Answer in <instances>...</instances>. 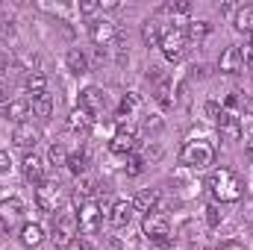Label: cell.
I'll use <instances>...</instances> for the list:
<instances>
[{"label": "cell", "instance_id": "cell-1", "mask_svg": "<svg viewBox=\"0 0 253 250\" xmlns=\"http://www.w3.org/2000/svg\"><path fill=\"white\" fill-rule=\"evenodd\" d=\"M209 191L221 203H236L245 194V183H242V177L233 168H218V171L209 174Z\"/></svg>", "mask_w": 253, "mask_h": 250}, {"label": "cell", "instance_id": "cell-2", "mask_svg": "<svg viewBox=\"0 0 253 250\" xmlns=\"http://www.w3.org/2000/svg\"><path fill=\"white\" fill-rule=\"evenodd\" d=\"M180 162L186 168H191V171L209 168L215 162V144L206 141V138H191V141L183 144V150H180Z\"/></svg>", "mask_w": 253, "mask_h": 250}, {"label": "cell", "instance_id": "cell-3", "mask_svg": "<svg viewBox=\"0 0 253 250\" xmlns=\"http://www.w3.org/2000/svg\"><path fill=\"white\" fill-rule=\"evenodd\" d=\"M159 47H162V56H165L168 62H180V59L186 56V50H189L186 30H183V27H171V30H165Z\"/></svg>", "mask_w": 253, "mask_h": 250}, {"label": "cell", "instance_id": "cell-4", "mask_svg": "<svg viewBox=\"0 0 253 250\" xmlns=\"http://www.w3.org/2000/svg\"><path fill=\"white\" fill-rule=\"evenodd\" d=\"M141 230H144V236H147L150 242H156V245H171V221H168L165 212H150V215H144Z\"/></svg>", "mask_w": 253, "mask_h": 250}, {"label": "cell", "instance_id": "cell-5", "mask_svg": "<svg viewBox=\"0 0 253 250\" xmlns=\"http://www.w3.org/2000/svg\"><path fill=\"white\" fill-rule=\"evenodd\" d=\"M103 209H100V203H91V200H85L83 206H80V215H77V221H80V233H85V236H94V233H100V227H103Z\"/></svg>", "mask_w": 253, "mask_h": 250}, {"label": "cell", "instance_id": "cell-6", "mask_svg": "<svg viewBox=\"0 0 253 250\" xmlns=\"http://www.w3.org/2000/svg\"><path fill=\"white\" fill-rule=\"evenodd\" d=\"M77 233H80V221H77V212L65 209L62 215L56 218V227H53V239H56V245H59V248H68V245L77 239Z\"/></svg>", "mask_w": 253, "mask_h": 250}, {"label": "cell", "instance_id": "cell-7", "mask_svg": "<svg viewBox=\"0 0 253 250\" xmlns=\"http://www.w3.org/2000/svg\"><path fill=\"white\" fill-rule=\"evenodd\" d=\"M59 197H62V188H59L56 180H44V183H39V188H36V206L42 212H56Z\"/></svg>", "mask_w": 253, "mask_h": 250}, {"label": "cell", "instance_id": "cell-8", "mask_svg": "<svg viewBox=\"0 0 253 250\" xmlns=\"http://www.w3.org/2000/svg\"><path fill=\"white\" fill-rule=\"evenodd\" d=\"M135 144H138V135H135V129H129V126L115 129L112 138H109V150L118 153V156H132V153H135Z\"/></svg>", "mask_w": 253, "mask_h": 250}, {"label": "cell", "instance_id": "cell-9", "mask_svg": "<svg viewBox=\"0 0 253 250\" xmlns=\"http://www.w3.org/2000/svg\"><path fill=\"white\" fill-rule=\"evenodd\" d=\"M21 221H24V200L21 197H6L0 203V230H12Z\"/></svg>", "mask_w": 253, "mask_h": 250}, {"label": "cell", "instance_id": "cell-10", "mask_svg": "<svg viewBox=\"0 0 253 250\" xmlns=\"http://www.w3.org/2000/svg\"><path fill=\"white\" fill-rule=\"evenodd\" d=\"M39 138H42V129L33 126V121L15 124V129H12V144L21 147V150H33V147L39 144Z\"/></svg>", "mask_w": 253, "mask_h": 250}, {"label": "cell", "instance_id": "cell-11", "mask_svg": "<svg viewBox=\"0 0 253 250\" xmlns=\"http://www.w3.org/2000/svg\"><path fill=\"white\" fill-rule=\"evenodd\" d=\"M215 124H218V132H221L224 141H239L242 138V118L233 109H221V115H218Z\"/></svg>", "mask_w": 253, "mask_h": 250}, {"label": "cell", "instance_id": "cell-12", "mask_svg": "<svg viewBox=\"0 0 253 250\" xmlns=\"http://www.w3.org/2000/svg\"><path fill=\"white\" fill-rule=\"evenodd\" d=\"M91 42H94L97 47H112V44L118 42L115 24H112V21H94V24H91Z\"/></svg>", "mask_w": 253, "mask_h": 250}, {"label": "cell", "instance_id": "cell-13", "mask_svg": "<svg viewBox=\"0 0 253 250\" xmlns=\"http://www.w3.org/2000/svg\"><path fill=\"white\" fill-rule=\"evenodd\" d=\"M245 68V50L242 47H227L224 53H221V59H218V71L221 74H239Z\"/></svg>", "mask_w": 253, "mask_h": 250}, {"label": "cell", "instance_id": "cell-14", "mask_svg": "<svg viewBox=\"0 0 253 250\" xmlns=\"http://www.w3.org/2000/svg\"><path fill=\"white\" fill-rule=\"evenodd\" d=\"M30 115H33V100H30V97H15V100H9L6 118H12L15 124H24Z\"/></svg>", "mask_w": 253, "mask_h": 250}, {"label": "cell", "instance_id": "cell-15", "mask_svg": "<svg viewBox=\"0 0 253 250\" xmlns=\"http://www.w3.org/2000/svg\"><path fill=\"white\" fill-rule=\"evenodd\" d=\"M21 165H24V177H27L30 183H36V186H39V183H44V159H42V156L27 153Z\"/></svg>", "mask_w": 253, "mask_h": 250}, {"label": "cell", "instance_id": "cell-16", "mask_svg": "<svg viewBox=\"0 0 253 250\" xmlns=\"http://www.w3.org/2000/svg\"><path fill=\"white\" fill-rule=\"evenodd\" d=\"M132 209H135V212H144V215L159 212V191H156V188H144V191H138L135 200H132Z\"/></svg>", "mask_w": 253, "mask_h": 250}, {"label": "cell", "instance_id": "cell-17", "mask_svg": "<svg viewBox=\"0 0 253 250\" xmlns=\"http://www.w3.org/2000/svg\"><path fill=\"white\" fill-rule=\"evenodd\" d=\"M138 109H141V97H138V91H126L124 97H121L118 112H115V121H118V124H124V121H129Z\"/></svg>", "mask_w": 253, "mask_h": 250}, {"label": "cell", "instance_id": "cell-18", "mask_svg": "<svg viewBox=\"0 0 253 250\" xmlns=\"http://www.w3.org/2000/svg\"><path fill=\"white\" fill-rule=\"evenodd\" d=\"M135 209H132V200H115L112 203V212H109V224L112 227H126L132 221Z\"/></svg>", "mask_w": 253, "mask_h": 250}, {"label": "cell", "instance_id": "cell-19", "mask_svg": "<svg viewBox=\"0 0 253 250\" xmlns=\"http://www.w3.org/2000/svg\"><path fill=\"white\" fill-rule=\"evenodd\" d=\"M80 106H83L85 112H91V115H94V112H100V109L106 106V94H103L100 88L88 85V88H85V91L80 94Z\"/></svg>", "mask_w": 253, "mask_h": 250}, {"label": "cell", "instance_id": "cell-20", "mask_svg": "<svg viewBox=\"0 0 253 250\" xmlns=\"http://www.w3.org/2000/svg\"><path fill=\"white\" fill-rule=\"evenodd\" d=\"M94 124V118H91V112H85L83 106H77L71 115H68V129L71 132H88Z\"/></svg>", "mask_w": 253, "mask_h": 250}, {"label": "cell", "instance_id": "cell-21", "mask_svg": "<svg viewBox=\"0 0 253 250\" xmlns=\"http://www.w3.org/2000/svg\"><path fill=\"white\" fill-rule=\"evenodd\" d=\"M233 27H236L239 33H253V3H245V6L236 9V15H233Z\"/></svg>", "mask_w": 253, "mask_h": 250}, {"label": "cell", "instance_id": "cell-22", "mask_svg": "<svg viewBox=\"0 0 253 250\" xmlns=\"http://www.w3.org/2000/svg\"><path fill=\"white\" fill-rule=\"evenodd\" d=\"M44 242V230L39 224H24L21 227V245L24 248H39Z\"/></svg>", "mask_w": 253, "mask_h": 250}, {"label": "cell", "instance_id": "cell-23", "mask_svg": "<svg viewBox=\"0 0 253 250\" xmlns=\"http://www.w3.org/2000/svg\"><path fill=\"white\" fill-rule=\"evenodd\" d=\"M162 27H159V21H144L141 24V39H144V44L147 47H153V44H159L162 42Z\"/></svg>", "mask_w": 253, "mask_h": 250}, {"label": "cell", "instance_id": "cell-24", "mask_svg": "<svg viewBox=\"0 0 253 250\" xmlns=\"http://www.w3.org/2000/svg\"><path fill=\"white\" fill-rule=\"evenodd\" d=\"M24 85H27L30 97H36V94H44V91H47V77H44L42 71H33V74H27Z\"/></svg>", "mask_w": 253, "mask_h": 250}, {"label": "cell", "instance_id": "cell-25", "mask_svg": "<svg viewBox=\"0 0 253 250\" xmlns=\"http://www.w3.org/2000/svg\"><path fill=\"white\" fill-rule=\"evenodd\" d=\"M33 100V115L36 118H50V112H53V97L44 91V94H36V97H30Z\"/></svg>", "mask_w": 253, "mask_h": 250}, {"label": "cell", "instance_id": "cell-26", "mask_svg": "<svg viewBox=\"0 0 253 250\" xmlns=\"http://www.w3.org/2000/svg\"><path fill=\"white\" fill-rule=\"evenodd\" d=\"M65 62H68V68H71L74 74H88V59H85V53H83L80 47H71L68 56H65Z\"/></svg>", "mask_w": 253, "mask_h": 250}, {"label": "cell", "instance_id": "cell-27", "mask_svg": "<svg viewBox=\"0 0 253 250\" xmlns=\"http://www.w3.org/2000/svg\"><path fill=\"white\" fill-rule=\"evenodd\" d=\"M212 33V24L209 21H191L189 27H186V39L189 42H200V39H206Z\"/></svg>", "mask_w": 253, "mask_h": 250}, {"label": "cell", "instance_id": "cell-28", "mask_svg": "<svg viewBox=\"0 0 253 250\" xmlns=\"http://www.w3.org/2000/svg\"><path fill=\"white\" fill-rule=\"evenodd\" d=\"M68 168H71V174L80 180V177H85V168H88V159H85V153H74V156H68Z\"/></svg>", "mask_w": 253, "mask_h": 250}, {"label": "cell", "instance_id": "cell-29", "mask_svg": "<svg viewBox=\"0 0 253 250\" xmlns=\"http://www.w3.org/2000/svg\"><path fill=\"white\" fill-rule=\"evenodd\" d=\"M156 100H159V106H162V109H171V106H174V97H171V83H168V80H162V83L156 85Z\"/></svg>", "mask_w": 253, "mask_h": 250}, {"label": "cell", "instance_id": "cell-30", "mask_svg": "<svg viewBox=\"0 0 253 250\" xmlns=\"http://www.w3.org/2000/svg\"><path fill=\"white\" fill-rule=\"evenodd\" d=\"M242 138H245V150L253 156V115H245L242 121Z\"/></svg>", "mask_w": 253, "mask_h": 250}, {"label": "cell", "instance_id": "cell-31", "mask_svg": "<svg viewBox=\"0 0 253 250\" xmlns=\"http://www.w3.org/2000/svg\"><path fill=\"white\" fill-rule=\"evenodd\" d=\"M47 159H50V165L62 168V165H68V150H65L62 144H53V147L47 150Z\"/></svg>", "mask_w": 253, "mask_h": 250}, {"label": "cell", "instance_id": "cell-32", "mask_svg": "<svg viewBox=\"0 0 253 250\" xmlns=\"http://www.w3.org/2000/svg\"><path fill=\"white\" fill-rule=\"evenodd\" d=\"M165 12H168V15H189L191 3L189 0H171V3H165Z\"/></svg>", "mask_w": 253, "mask_h": 250}, {"label": "cell", "instance_id": "cell-33", "mask_svg": "<svg viewBox=\"0 0 253 250\" xmlns=\"http://www.w3.org/2000/svg\"><path fill=\"white\" fill-rule=\"evenodd\" d=\"M141 168H144V159L141 156H126V165H124V171H126V177H135V174H141Z\"/></svg>", "mask_w": 253, "mask_h": 250}, {"label": "cell", "instance_id": "cell-34", "mask_svg": "<svg viewBox=\"0 0 253 250\" xmlns=\"http://www.w3.org/2000/svg\"><path fill=\"white\" fill-rule=\"evenodd\" d=\"M88 194H91V180H88V177H80V180H77V191H74V197L80 200V197H88Z\"/></svg>", "mask_w": 253, "mask_h": 250}, {"label": "cell", "instance_id": "cell-35", "mask_svg": "<svg viewBox=\"0 0 253 250\" xmlns=\"http://www.w3.org/2000/svg\"><path fill=\"white\" fill-rule=\"evenodd\" d=\"M206 224H209L212 230L221 224V212H218V206H215V203H212V206H206Z\"/></svg>", "mask_w": 253, "mask_h": 250}, {"label": "cell", "instance_id": "cell-36", "mask_svg": "<svg viewBox=\"0 0 253 250\" xmlns=\"http://www.w3.org/2000/svg\"><path fill=\"white\" fill-rule=\"evenodd\" d=\"M100 9V3H94V0H83L80 3V15H94Z\"/></svg>", "mask_w": 253, "mask_h": 250}, {"label": "cell", "instance_id": "cell-37", "mask_svg": "<svg viewBox=\"0 0 253 250\" xmlns=\"http://www.w3.org/2000/svg\"><path fill=\"white\" fill-rule=\"evenodd\" d=\"M221 109H224V106H218L215 100H209V103H206V118H209V121H218V115H221Z\"/></svg>", "mask_w": 253, "mask_h": 250}, {"label": "cell", "instance_id": "cell-38", "mask_svg": "<svg viewBox=\"0 0 253 250\" xmlns=\"http://www.w3.org/2000/svg\"><path fill=\"white\" fill-rule=\"evenodd\" d=\"M9 168H12L9 153H3V150H0V177H6V174H9Z\"/></svg>", "mask_w": 253, "mask_h": 250}, {"label": "cell", "instance_id": "cell-39", "mask_svg": "<svg viewBox=\"0 0 253 250\" xmlns=\"http://www.w3.org/2000/svg\"><path fill=\"white\" fill-rule=\"evenodd\" d=\"M68 250H94V248H91V245H88L85 239H74V242L68 245Z\"/></svg>", "mask_w": 253, "mask_h": 250}, {"label": "cell", "instance_id": "cell-40", "mask_svg": "<svg viewBox=\"0 0 253 250\" xmlns=\"http://www.w3.org/2000/svg\"><path fill=\"white\" fill-rule=\"evenodd\" d=\"M100 9H106V12H115V9H121V3H118V0H103V3H100Z\"/></svg>", "mask_w": 253, "mask_h": 250}, {"label": "cell", "instance_id": "cell-41", "mask_svg": "<svg viewBox=\"0 0 253 250\" xmlns=\"http://www.w3.org/2000/svg\"><path fill=\"white\" fill-rule=\"evenodd\" d=\"M6 100H9V85L0 80V103H6Z\"/></svg>", "mask_w": 253, "mask_h": 250}, {"label": "cell", "instance_id": "cell-42", "mask_svg": "<svg viewBox=\"0 0 253 250\" xmlns=\"http://www.w3.org/2000/svg\"><path fill=\"white\" fill-rule=\"evenodd\" d=\"M221 250H248V248L239 245V242H227V245H221Z\"/></svg>", "mask_w": 253, "mask_h": 250}, {"label": "cell", "instance_id": "cell-43", "mask_svg": "<svg viewBox=\"0 0 253 250\" xmlns=\"http://www.w3.org/2000/svg\"><path fill=\"white\" fill-rule=\"evenodd\" d=\"M245 65L253 71V47H248V50H245Z\"/></svg>", "mask_w": 253, "mask_h": 250}, {"label": "cell", "instance_id": "cell-44", "mask_svg": "<svg viewBox=\"0 0 253 250\" xmlns=\"http://www.w3.org/2000/svg\"><path fill=\"white\" fill-rule=\"evenodd\" d=\"M236 9H239V6H236V3H230V0H227V3H221V12H233V15H236Z\"/></svg>", "mask_w": 253, "mask_h": 250}, {"label": "cell", "instance_id": "cell-45", "mask_svg": "<svg viewBox=\"0 0 253 250\" xmlns=\"http://www.w3.org/2000/svg\"><path fill=\"white\" fill-rule=\"evenodd\" d=\"M251 47H253V33H251Z\"/></svg>", "mask_w": 253, "mask_h": 250}]
</instances>
